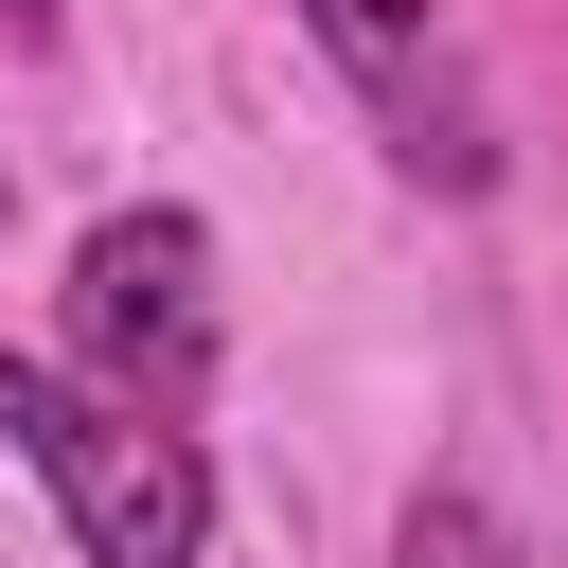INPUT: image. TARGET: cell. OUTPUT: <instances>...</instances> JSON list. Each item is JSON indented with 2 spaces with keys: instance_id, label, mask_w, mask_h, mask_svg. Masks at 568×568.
<instances>
[{
  "instance_id": "6da1fadb",
  "label": "cell",
  "mask_w": 568,
  "mask_h": 568,
  "mask_svg": "<svg viewBox=\"0 0 568 568\" xmlns=\"http://www.w3.org/2000/svg\"><path fill=\"white\" fill-rule=\"evenodd\" d=\"M0 444L53 479V515H71L89 568H213V462L160 408H106V390L0 355Z\"/></svg>"
},
{
  "instance_id": "7a4b0ae2",
  "label": "cell",
  "mask_w": 568,
  "mask_h": 568,
  "mask_svg": "<svg viewBox=\"0 0 568 568\" xmlns=\"http://www.w3.org/2000/svg\"><path fill=\"white\" fill-rule=\"evenodd\" d=\"M302 36H320V71L355 89V124L390 142V178L408 195H497V89H479V53H462V18L444 0H284Z\"/></svg>"
},
{
  "instance_id": "3957f363",
  "label": "cell",
  "mask_w": 568,
  "mask_h": 568,
  "mask_svg": "<svg viewBox=\"0 0 568 568\" xmlns=\"http://www.w3.org/2000/svg\"><path fill=\"white\" fill-rule=\"evenodd\" d=\"M71 355H89L106 408H160V426L213 390V231L178 195H142L71 248Z\"/></svg>"
},
{
  "instance_id": "277c9868",
  "label": "cell",
  "mask_w": 568,
  "mask_h": 568,
  "mask_svg": "<svg viewBox=\"0 0 568 568\" xmlns=\"http://www.w3.org/2000/svg\"><path fill=\"white\" fill-rule=\"evenodd\" d=\"M390 568H532V550H515V515H497V497H462V479H426V497L390 515Z\"/></svg>"
},
{
  "instance_id": "5b68a950",
  "label": "cell",
  "mask_w": 568,
  "mask_h": 568,
  "mask_svg": "<svg viewBox=\"0 0 568 568\" xmlns=\"http://www.w3.org/2000/svg\"><path fill=\"white\" fill-rule=\"evenodd\" d=\"M0 18H18V36H53V0H0Z\"/></svg>"
}]
</instances>
